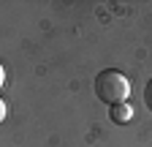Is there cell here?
<instances>
[{
    "label": "cell",
    "instance_id": "3",
    "mask_svg": "<svg viewBox=\"0 0 152 147\" xmlns=\"http://www.w3.org/2000/svg\"><path fill=\"white\" fill-rule=\"evenodd\" d=\"M144 101H147V109L152 112V79H149L147 87H144Z\"/></svg>",
    "mask_w": 152,
    "mask_h": 147
},
{
    "label": "cell",
    "instance_id": "5",
    "mask_svg": "<svg viewBox=\"0 0 152 147\" xmlns=\"http://www.w3.org/2000/svg\"><path fill=\"white\" fill-rule=\"evenodd\" d=\"M3 85H6V68H3V63H0V90H3Z\"/></svg>",
    "mask_w": 152,
    "mask_h": 147
},
{
    "label": "cell",
    "instance_id": "1",
    "mask_svg": "<svg viewBox=\"0 0 152 147\" xmlns=\"http://www.w3.org/2000/svg\"><path fill=\"white\" fill-rule=\"evenodd\" d=\"M95 96H98L103 104H109V106L125 104L128 96H130V79L122 71L106 68V71H101L98 76H95Z\"/></svg>",
    "mask_w": 152,
    "mask_h": 147
},
{
    "label": "cell",
    "instance_id": "2",
    "mask_svg": "<svg viewBox=\"0 0 152 147\" xmlns=\"http://www.w3.org/2000/svg\"><path fill=\"white\" fill-rule=\"evenodd\" d=\"M109 120L117 123V125H128L133 120V106L125 101V104H117V106H109Z\"/></svg>",
    "mask_w": 152,
    "mask_h": 147
},
{
    "label": "cell",
    "instance_id": "4",
    "mask_svg": "<svg viewBox=\"0 0 152 147\" xmlns=\"http://www.w3.org/2000/svg\"><path fill=\"white\" fill-rule=\"evenodd\" d=\"M6 115H8V106H6V101H3V98H0V123L6 120Z\"/></svg>",
    "mask_w": 152,
    "mask_h": 147
}]
</instances>
